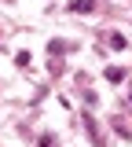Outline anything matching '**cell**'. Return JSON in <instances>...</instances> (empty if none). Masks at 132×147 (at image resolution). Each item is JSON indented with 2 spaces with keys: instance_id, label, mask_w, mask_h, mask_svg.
<instances>
[{
  "instance_id": "obj_1",
  "label": "cell",
  "mask_w": 132,
  "mask_h": 147,
  "mask_svg": "<svg viewBox=\"0 0 132 147\" xmlns=\"http://www.w3.org/2000/svg\"><path fill=\"white\" fill-rule=\"evenodd\" d=\"M121 77H125V70H117V66H110V70H107V81H114V85H117Z\"/></svg>"
},
{
  "instance_id": "obj_2",
  "label": "cell",
  "mask_w": 132,
  "mask_h": 147,
  "mask_svg": "<svg viewBox=\"0 0 132 147\" xmlns=\"http://www.w3.org/2000/svg\"><path fill=\"white\" fill-rule=\"evenodd\" d=\"M92 7H95L92 0H74V11H92Z\"/></svg>"
},
{
  "instance_id": "obj_3",
  "label": "cell",
  "mask_w": 132,
  "mask_h": 147,
  "mask_svg": "<svg viewBox=\"0 0 132 147\" xmlns=\"http://www.w3.org/2000/svg\"><path fill=\"white\" fill-rule=\"evenodd\" d=\"M110 48H117V52H121V48H125V37H121V33H110Z\"/></svg>"
}]
</instances>
